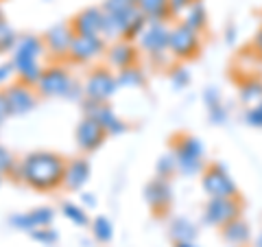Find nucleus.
I'll return each mask as SVG.
<instances>
[{
    "label": "nucleus",
    "mask_w": 262,
    "mask_h": 247,
    "mask_svg": "<svg viewBox=\"0 0 262 247\" xmlns=\"http://www.w3.org/2000/svg\"><path fill=\"white\" fill-rule=\"evenodd\" d=\"M68 158L55 151H31L18 162L13 175L37 193L57 191L63 184V171Z\"/></svg>",
    "instance_id": "nucleus-1"
},
{
    "label": "nucleus",
    "mask_w": 262,
    "mask_h": 247,
    "mask_svg": "<svg viewBox=\"0 0 262 247\" xmlns=\"http://www.w3.org/2000/svg\"><path fill=\"white\" fill-rule=\"evenodd\" d=\"M35 90L39 96H46V98L63 96V98H68V101H79V98L83 96V86H79L77 81L72 79L70 70L61 64H53V66H48V68H44Z\"/></svg>",
    "instance_id": "nucleus-2"
},
{
    "label": "nucleus",
    "mask_w": 262,
    "mask_h": 247,
    "mask_svg": "<svg viewBox=\"0 0 262 247\" xmlns=\"http://www.w3.org/2000/svg\"><path fill=\"white\" fill-rule=\"evenodd\" d=\"M173 153L177 160V173L182 175H199L206 169V147L194 134H177L173 140Z\"/></svg>",
    "instance_id": "nucleus-3"
},
{
    "label": "nucleus",
    "mask_w": 262,
    "mask_h": 247,
    "mask_svg": "<svg viewBox=\"0 0 262 247\" xmlns=\"http://www.w3.org/2000/svg\"><path fill=\"white\" fill-rule=\"evenodd\" d=\"M116 92H118V81L107 66H98V68L90 70L83 84V96L88 101L107 103Z\"/></svg>",
    "instance_id": "nucleus-4"
},
{
    "label": "nucleus",
    "mask_w": 262,
    "mask_h": 247,
    "mask_svg": "<svg viewBox=\"0 0 262 247\" xmlns=\"http://www.w3.org/2000/svg\"><path fill=\"white\" fill-rule=\"evenodd\" d=\"M168 51L179 61L194 59V57L199 55V51H201V33H196L192 29H188L186 24L177 22L175 27H170Z\"/></svg>",
    "instance_id": "nucleus-5"
},
{
    "label": "nucleus",
    "mask_w": 262,
    "mask_h": 247,
    "mask_svg": "<svg viewBox=\"0 0 262 247\" xmlns=\"http://www.w3.org/2000/svg\"><path fill=\"white\" fill-rule=\"evenodd\" d=\"M243 199L241 197H216L210 199L203 208V221L212 228H223L229 221L238 219L243 215Z\"/></svg>",
    "instance_id": "nucleus-6"
},
{
    "label": "nucleus",
    "mask_w": 262,
    "mask_h": 247,
    "mask_svg": "<svg viewBox=\"0 0 262 247\" xmlns=\"http://www.w3.org/2000/svg\"><path fill=\"white\" fill-rule=\"evenodd\" d=\"M201 186L206 195H210V199L216 197H241V191L232 175L221 167V164H208L201 173Z\"/></svg>",
    "instance_id": "nucleus-7"
},
{
    "label": "nucleus",
    "mask_w": 262,
    "mask_h": 247,
    "mask_svg": "<svg viewBox=\"0 0 262 247\" xmlns=\"http://www.w3.org/2000/svg\"><path fill=\"white\" fill-rule=\"evenodd\" d=\"M3 94H5L7 108H9V116H24V114L33 112L37 108L39 98H42L33 86L20 84V81L9 84L3 90Z\"/></svg>",
    "instance_id": "nucleus-8"
},
{
    "label": "nucleus",
    "mask_w": 262,
    "mask_h": 247,
    "mask_svg": "<svg viewBox=\"0 0 262 247\" xmlns=\"http://www.w3.org/2000/svg\"><path fill=\"white\" fill-rule=\"evenodd\" d=\"M83 116L96 120L105 129L107 136H120L127 131V122L122 120L116 112L110 108V103H96V101H83Z\"/></svg>",
    "instance_id": "nucleus-9"
},
{
    "label": "nucleus",
    "mask_w": 262,
    "mask_h": 247,
    "mask_svg": "<svg viewBox=\"0 0 262 247\" xmlns=\"http://www.w3.org/2000/svg\"><path fill=\"white\" fill-rule=\"evenodd\" d=\"M75 29L70 22H57L42 35V42L46 53H51L55 59H68L72 39H75Z\"/></svg>",
    "instance_id": "nucleus-10"
},
{
    "label": "nucleus",
    "mask_w": 262,
    "mask_h": 247,
    "mask_svg": "<svg viewBox=\"0 0 262 247\" xmlns=\"http://www.w3.org/2000/svg\"><path fill=\"white\" fill-rule=\"evenodd\" d=\"M168 22H146V27L138 35V48L153 57H160L168 51Z\"/></svg>",
    "instance_id": "nucleus-11"
},
{
    "label": "nucleus",
    "mask_w": 262,
    "mask_h": 247,
    "mask_svg": "<svg viewBox=\"0 0 262 247\" xmlns=\"http://www.w3.org/2000/svg\"><path fill=\"white\" fill-rule=\"evenodd\" d=\"M105 51H107V44H105L103 37L75 35L68 59L72 64H90V61H96L101 55H105Z\"/></svg>",
    "instance_id": "nucleus-12"
},
{
    "label": "nucleus",
    "mask_w": 262,
    "mask_h": 247,
    "mask_svg": "<svg viewBox=\"0 0 262 247\" xmlns=\"http://www.w3.org/2000/svg\"><path fill=\"white\" fill-rule=\"evenodd\" d=\"M144 201L149 203V208L158 217H162L164 212H168L170 203H173V186H170V179L153 177L151 182L144 186Z\"/></svg>",
    "instance_id": "nucleus-13"
},
{
    "label": "nucleus",
    "mask_w": 262,
    "mask_h": 247,
    "mask_svg": "<svg viewBox=\"0 0 262 247\" xmlns=\"http://www.w3.org/2000/svg\"><path fill=\"white\" fill-rule=\"evenodd\" d=\"M75 140H77V147L83 153H92L103 147V142L107 140V134H105V129L96 120L83 116L75 129Z\"/></svg>",
    "instance_id": "nucleus-14"
},
{
    "label": "nucleus",
    "mask_w": 262,
    "mask_h": 247,
    "mask_svg": "<svg viewBox=\"0 0 262 247\" xmlns=\"http://www.w3.org/2000/svg\"><path fill=\"white\" fill-rule=\"evenodd\" d=\"M70 24L77 35L103 37V24H105L103 7H85V9H81L75 18L70 20Z\"/></svg>",
    "instance_id": "nucleus-15"
},
{
    "label": "nucleus",
    "mask_w": 262,
    "mask_h": 247,
    "mask_svg": "<svg viewBox=\"0 0 262 247\" xmlns=\"http://www.w3.org/2000/svg\"><path fill=\"white\" fill-rule=\"evenodd\" d=\"M55 219V212L53 208H46V205H42V208H33L29 212H18V215H13L9 219V223L13 228L22 230V232H35V230L39 228H51Z\"/></svg>",
    "instance_id": "nucleus-16"
},
{
    "label": "nucleus",
    "mask_w": 262,
    "mask_h": 247,
    "mask_svg": "<svg viewBox=\"0 0 262 247\" xmlns=\"http://www.w3.org/2000/svg\"><path fill=\"white\" fill-rule=\"evenodd\" d=\"M105 57H107L110 68L125 70L129 66H138V46L134 42H127V39H116V42H112V46H107Z\"/></svg>",
    "instance_id": "nucleus-17"
},
{
    "label": "nucleus",
    "mask_w": 262,
    "mask_h": 247,
    "mask_svg": "<svg viewBox=\"0 0 262 247\" xmlns=\"http://www.w3.org/2000/svg\"><path fill=\"white\" fill-rule=\"evenodd\" d=\"M92 175V167L85 158H70L66 162V171H63V188L66 191H81Z\"/></svg>",
    "instance_id": "nucleus-18"
},
{
    "label": "nucleus",
    "mask_w": 262,
    "mask_h": 247,
    "mask_svg": "<svg viewBox=\"0 0 262 247\" xmlns=\"http://www.w3.org/2000/svg\"><path fill=\"white\" fill-rule=\"evenodd\" d=\"M11 61H42V55L46 53L44 42L39 35H20L18 42H15V48L11 51Z\"/></svg>",
    "instance_id": "nucleus-19"
},
{
    "label": "nucleus",
    "mask_w": 262,
    "mask_h": 247,
    "mask_svg": "<svg viewBox=\"0 0 262 247\" xmlns=\"http://www.w3.org/2000/svg\"><path fill=\"white\" fill-rule=\"evenodd\" d=\"M221 236H223V241L232 247H245L249 241H251V228L249 223L245 221L243 217L229 221L227 225L221 228Z\"/></svg>",
    "instance_id": "nucleus-20"
},
{
    "label": "nucleus",
    "mask_w": 262,
    "mask_h": 247,
    "mask_svg": "<svg viewBox=\"0 0 262 247\" xmlns=\"http://www.w3.org/2000/svg\"><path fill=\"white\" fill-rule=\"evenodd\" d=\"M168 236L173 243H194L196 238V225L192 223L190 219L177 217L170 221L168 225Z\"/></svg>",
    "instance_id": "nucleus-21"
},
{
    "label": "nucleus",
    "mask_w": 262,
    "mask_h": 247,
    "mask_svg": "<svg viewBox=\"0 0 262 247\" xmlns=\"http://www.w3.org/2000/svg\"><path fill=\"white\" fill-rule=\"evenodd\" d=\"M136 5L142 11L146 22H166L170 18L168 0H138Z\"/></svg>",
    "instance_id": "nucleus-22"
},
{
    "label": "nucleus",
    "mask_w": 262,
    "mask_h": 247,
    "mask_svg": "<svg viewBox=\"0 0 262 247\" xmlns=\"http://www.w3.org/2000/svg\"><path fill=\"white\" fill-rule=\"evenodd\" d=\"M182 18H184L182 24H186L188 29H192L196 33H201L208 27V11H206V7H203L201 0H194V3L182 13Z\"/></svg>",
    "instance_id": "nucleus-23"
},
{
    "label": "nucleus",
    "mask_w": 262,
    "mask_h": 247,
    "mask_svg": "<svg viewBox=\"0 0 262 247\" xmlns=\"http://www.w3.org/2000/svg\"><path fill=\"white\" fill-rule=\"evenodd\" d=\"M13 68H15V77H18L20 84H27V86H33V88L37 86V81L44 72L42 61H15Z\"/></svg>",
    "instance_id": "nucleus-24"
},
{
    "label": "nucleus",
    "mask_w": 262,
    "mask_h": 247,
    "mask_svg": "<svg viewBox=\"0 0 262 247\" xmlns=\"http://www.w3.org/2000/svg\"><path fill=\"white\" fill-rule=\"evenodd\" d=\"M241 101L247 105V110L262 103V81L260 79L249 77L247 81H243L241 84Z\"/></svg>",
    "instance_id": "nucleus-25"
},
{
    "label": "nucleus",
    "mask_w": 262,
    "mask_h": 247,
    "mask_svg": "<svg viewBox=\"0 0 262 247\" xmlns=\"http://www.w3.org/2000/svg\"><path fill=\"white\" fill-rule=\"evenodd\" d=\"M116 81H118V88H142L144 72L138 66H129V68L116 72Z\"/></svg>",
    "instance_id": "nucleus-26"
},
{
    "label": "nucleus",
    "mask_w": 262,
    "mask_h": 247,
    "mask_svg": "<svg viewBox=\"0 0 262 247\" xmlns=\"http://www.w3.org/2000/svg\"><path fill=\"white\" fill-rule=\"evenodd\" d=\"M61 215L68 219V221H72L75 225H79V228H85L90 223V217H88L85 208H83V205H79V203L63 201L61 203Z\"/></svg>",
    "instance_id": "nucleus-27"
},
{
    "label": "nucleus",
    "mask_w": 262,
    "mask_h": 247,
    "mask_svg": "<svg viewBox=\"0 0 262 247\" xmlns=\"http://www.w3.org/2000/svg\"><path fill=\"white\" fill-rule=\"evenodd\" d=\"M155 173H158V177H164V179H170L177 173V160H175L173 149L160 155L158 164H155Z\"/></svg>",
    "instance_id": "nucleus-28"
},
{
    "label": "nucleus",
    "mask_w": 262,
    "mask_h": 247,
    "mask_svg": "<svg viewBox=\"0 0 262 247\" xmlns=\"http://www.w3.org/2000/svg\"><path fill=\"white\" fill-rule=\"evenodd\" d=\"M92 234L98 243H110L114 238V225L107 217H96L92 221Z\"/></svg>",
    "instance_id": "nucleus-29"
},
{
    "label": "nucleus",
    "mask_w": 262,
    "mask_h": 247,
    "mask_svg": "<svg viewBox=\"0 0 262 247\" xmlns=\"http://www.w3.org/2000/svg\"><path fill=\"white\" fill-rule=\"evenodd\" d=\"M15 42H18V35H15V31L5 20H0V55L13 51Z\"/></svg>",
    "instance_id": "nucleus-30"
},
{
    "label": "nucleus",
    "mask_w": 262,
    "mask_h": 247,
    "mask_svg": "<svg viewBox=\"0 0 262 247\" xmlns=\"http://www.w3.org/2000/svg\"><path fill=\"white\" fill-rule=\"evenodd\" d=\"M15 167H18L15 155L7 149V147L0 145V175H9V173L15 171Z\"/></svg>",
    "instance_id": "nucleus-31"
},
{
    "label": "nucleus",
    "mask_w": 262,
    "mask_h": 247,
    "mask_svg": "<svg viewBox=\"0 0 262 247\" xmlns=\"http://www.w3.org/2000/svg\"><path fill=\"white\" fill-rule=\"evenodd\" d=\"M136 3H131V0H105V3L101 5L105 13H112V15H120L125 13L127 9H131Z\"/></svg>",
    "instance_id": "nucleus-32"
},
{
    "label": "nucleus",
    "mask_w": 262,
    "mask_h": 247,
    "mask_svg": "<svg viewBox=\"0 0 262 247\" xmlns=\"http://www.w3.org/2000/svg\"><path fill=\"white\" fill-rule=\"evenodd\" d=\"M170 81H173L175 88H186L190 84V75H188V70L184 66H177V68L170 70Z\"/></svg>",
    "instance_id": "nucleus-33"
},
{
    "label": "nucleus",
    "mask_w": 262,
    "mask_h": 247,
    "mask_svg": "<svg viewBox=\"0 0 262 247\" xmlns=\"http://www.w3.org/2000/svg\"><path fill=\"white\" fill-rule=\"evenodd\" d=\"M31 236L35 238L37 243H44V245L57 243V232L51 230V228H39V230H35V232H31Z\"/></svg>",
    "instance_id": "nucleus-34"
},
{
    "label": "nucleus",
    "mask_w": 262,
    "mask_h": 247,
    "mask_svg": "<svg viewBox=\"0 0 262 247\" xmlns=\"http://www.w3.org/2000/svg\"><path fill=\"white\" fill-rule=\"evenodd\" d=\"M245 120H247V125L262 129V103L253 105V108H249L247 112H245Z\"/></svg>",
    "instance_id": "nucleus-35"
},
{
    "label": "nucleus",
    "mask_w": 262,
    "mask_h": 247,
    "mask_svg": "<svg viewBox=\"0 0 262 247\" xmlns=\"http://www.w3.org/2000/svg\"><path fill=\"white\" fill-rule=\"evenodd\" d=\"M192 3H194V0H168V13H170V18H177V15H182Z\"/></svg>",
    "instance_id": "nucleus-36"
},
{
    "label": "nucleus",
    "mask_w": 262,
    "mask_h": 247,
    "mask_svg": "<svg viewBox=\"0 0 262 247\" xmlns=\"http://www.w3.org/2000/svg\"><path fill=\"white\" fill-rule=\"evenodd\" d=\"M15 75V68L11 61L7 64H0V88H7V84H9V79Z\"/></svg>",
    "instance_id": "nucleus-37"
},
{
    "label": "nucleus",
    "mask_w": 262,
    "mask_h": 247,
    "mask_svg": "<svg viewBox=\"0 0 262 247\" xmlns=\"http://www.w3.org/2000/svg\"><path fill=\"white\" fill-rule=\"evenodd\" d=\"M253 48H256V55L262 59V29L256 33V37H253Z\"/></svg>",
    "instance_id": "nucleus-38"
},
{
    "label": "nucleus",
    "mask_w": 262,
    "mask_h": 247,
    "mask_svg": "<svg viewBox=\"0 0 262 247\" xmlns=\"http://www.w3.org/2000/svg\"><path fill=\"white\" fill-rule=\"evenodd\" d=\"M7 116H9V108H7V101H5V94L0 92V122H3Z\"/></svg>",
    "instance_id": "nucleus-39"
},
{
    "label": "nucleus",
    "mask_w": 262,
    "mask_h": 247,
    "mask_svg": "<svg viewBox=\"0 0 262 247\" xmlns=\"http://www.w3.org/2000/svg\"><path fill=\"white\" fill-rule=\"evenodd\" d=\"M81 199L85 201V205H96V199L92 197V193H83V195H81Z\"/></svg>",
    "instance_id": "nucleus-40"
},
{
    "label": "nucleus",
    "mask_w": 262,
    "mask_h": 247,
    "mask_svg": "<svg viewBox=\"0 0 262 247\" xmlns=\"http://www.w3.org/2000/svg\"><path fill=\"white\" fill-rule=\"evenodd\" d=\"M253 247H262V232L258 234V238H256V243H253Z\"/></svg>",
    "instance_id": "nucleus-41"
},
{
    "label": "nucleus",
    "mask_w": 262,
    "mask_h": 247,
    "mask_svg": "<svg viewBox=\"0 0 262 247\" xmlns=\"http://www.w3.org/2000/svg\"><path fill=\"white\" fill-rule=\"evenodd\" d=\"M175 247H196L194 243H175Z\"/></svg>",
    "instance_id": "nucleus-42"
},
{
    "label": "nucleus",
    "mask_w": 262,
    "mask_h": 247,
    "mask_svg": "<svg viewBox=\"0 0 262 247\" xmlns=\"http://www.w3.org/2000/svg\"><path fill=\"white\" fill-rule=\"evenodd\" d=\"M0 20H5V15H3V9H0Z\"/></svg>",
    "instance_id": "nucleus-43"
},
{
    "label": "nucleus",
    "mask_w": 262,
    "mask_h": 247,
    "mask_svg": "<svg viewBox=\"0 0 262 247\" xmlns=\"http://www.w3.org/2000/svg\"><path fill=\"white\" fill-rule=\"evenodd\" d=\"M0 186H3V175H0Z\"/></svg>",
    "instance_id": "nucleus-44"
},
{
    "label": "nucleus",
    "mask_w": 262,
    "mask_h": 247,
    "mask_svg": "<svg viewBox=\"0 0 262 247\" xmlns=\"http://www.w3.org/2000/svg\"><path fill=\"white\" fill-rule=\"evenodd\" d=\"M131 3H138V0H131Z\"/></svg>",
    "instance_id": "nucleus-45"
}]
</instances>
